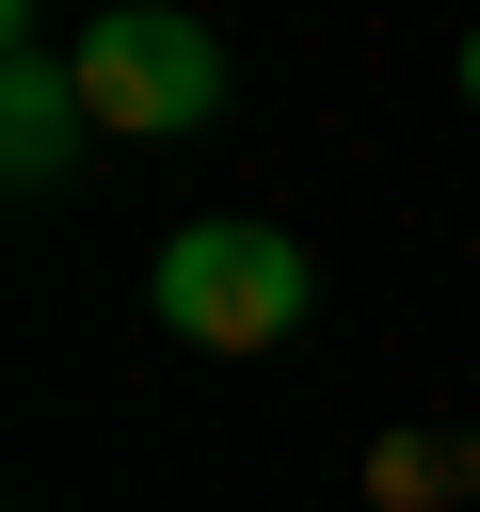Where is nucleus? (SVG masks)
<instances>
[{"label":"nucleus","mask_w":480,"mask_h":512,"mask_svg":"<svg viewBox=\"0 0 480 512\" xmlns=\"http://www.w3.org/2000/svg\"><path fill=\"white\" fill-rule=\"evenodd\" d=\"M64 80H80V112H96L112 144H192V128L224 112V48H208L192 16H160V0L96 16V32L64 48Z\"/></svg>","instance_id":"nucleus-1"},{"label":"nucleus","mask_w":480,"mask_h":512,"mask_svg":"<svg viewBox=\"0 0 480 512\" xmlns=\"http://www.w3.org/2000/svg\"><path fill=\"white\" fill-rule=\"evenodd\" d=\"M464 96H480V32H464Z\"/></svg>","instance_id":"nucleus-4"},{"label":"nucleus","mask_w":480,"mask_h":512,"mask_svg":"<svg viewBox=\"0 0 480 512\" xmlns=\"http://www.w3.org/2000/svg\"><path fill=\"white\" fill-rule=\"evenodd\" d=\"M80 128H96V112H80L64 48H48V32L16 16V64H0V176H16V192H48V176L80 160Z\"/></svg>","instance_id":"nucleus-3"},{"label":"nucleus","mask_w":480,"mask_h":512,"mask_svg":"<svg viewBox=\"0 0 480 512\" xmlns=\"http://www.w3.org/2000/svg\"><path fill=\"white\" fill-rule=\"evenodd\" d=\"M304 320V240L288 224H176L160 240V336L192 352H272Z\"/></svg>","instance_id":"nucleus-2"}]
</instances>
